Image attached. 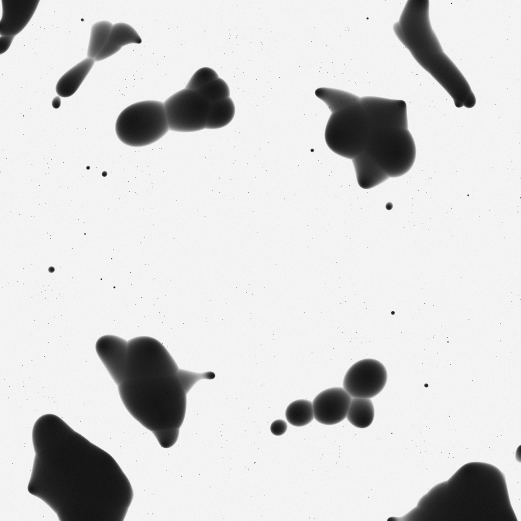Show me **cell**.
<instances>
[{
  "instance_id": "cell-1",
  "label": "cell",
  "mask_w": 521,
  "mask_h": 521,
  "mask_svg": "<svg viewBox=\"0 0 521 521\" xmlns=\"http://www.w3.org/2000/svg\"><path fill=\"white\" fill-rule=\"evenodd\" d=\"M428 0H409L393 25L397 37L416 62L446 90L457 108H471L476 100L458 68L443 51L432 30Z\"/></svg>"
},
{
  "instance_id": "cell-2",
  "label": "cell",
  "mask_w": 521,
  "mask_h": 521,
  "mask_svg": "<svg viewBox=\"0 0 521 521\" xmlns=\"http://www.w3.org/2000/svg\"><path fill=\"white\" fill-rule=\"evenodd\" d=\"M118 390L127 411L157 440L179 437L187 394L176 375L126 379Z\"/></svg>"
},
{
  "instance_id": "cell-3",
  "label": "cell",
  "mask_w": 521,
  "mask_h": 521,
  "mask_svg": "<svg viewBox=\"0 0 521 521\" xmlns=\"http://www.w3.org/2000/svg\"><path fill=\"white\" fill-rule=\"evenodd\" d=\"M365 151L389 178L407 173L416 154L408 128L394 127H372Z\"/></svg>"
},
{
  "instance_id": "cell-4",
  "label": "cell",
  "mask_w": 521,
  "mask_h": 521,
  "mask_svg": "<svg viewBox=\"0 0 521 521\" xmlns=\"http://www.w3.org/2000/svg\"><path fill=\"white\" fill-rule=\"evenodd\" d=\"M169 127L163 103L140 101L125 108L118 116L115 132L124 144L134 147L151 144L162 138Z\"/></svg>"
},
{
  "instance_id": "cell-5",
  "label": "cell",
  "mask_w": 521,
  "mask_h": 521,
  "mask_svg": "<svg viewBox=\"0 0 521 521\" xmlns=\"http://www.w3.org/2000/svg\"><path fill=\"white\" fill-rule=\"evenodd\" d=\"M372 128L359 102L331 114L325 131L326 143L334 153L352 160L365 151Z\"/></svg>"
},
{
  "instance_id": "cell-6",
  "label": "cell",
  "mask_w": 521,
  "mask_h": 521,
  "mask_svg": "<svg viewBox=\"0 0 521 521\" xmlns=\"http://www.w3.org/2000/svg\"><path fill=\"white\" fill-rule=\"evenodd\" d=\"M179 368L165 346L149 336L128 341L126 378L176 375Z\"/></svg>"
},
{
  "instance_id": "cell-7",
  "label": "cell",
  "mask_w": 521,
  "mask_h": 521,
  "mask_svg": "<svg viewBox=\"0 0 521 521\" xmlns=\"http://www.w3.org/2000/svg\"><path fill=\"white\" fill-rule=\"evenodd\" d=\"M163 104L169 130L191 132L206 128L211 103L197 91L185 88Z\"/></svg>"
},
{
  "instance_id": "cell-8",
  "label": "cell",
  "mask_w": 521,
  "mask_h": 521,
  "mask_svg": "<svg viewBox=\"0 0 521 521\" xmlns=\"http://www.w3.org/2000/svg\"><path fill=\"white\" fill-rule=\"evenodd\" d=\"M387 381L383 364L373 359H365L353 364L344 377L343 387L352 397L371 398L380 393Z\"/></svg>"
},
{
  "instance_id": "cell-9",
  "label": "cell",
  "mask_w": 521,
  "mask_h": 521,
  "mask_svg": "<svg viewBox=\"0 0 521 521\" xmlns=\"http://www.w3.org/2000/svg\"><path fill=\"white\" fill-rule=\"evenodd\" d=\"M360 102L372 127L408 128L407 105L404 101L364 97L360 98Z\"/></svg>"
},
{
  "instance_id": "cell-10",
  "label": "cell",
  "mask_w": 521,
  "mask_h": 521,
  "mask_svg": "<svg viewBox=\"0 0 521 521\" xmlns=\"http://www.w3.org/2000/svg\"><path fill=\"white\" fill-rule=\"evenodd\" d=\"M351 399L352 397L344 388L327 389L313 400L314 418L324 425L337 424L346 418Z\"/></svg>"
},
{
  "instance_id": "cell-11",
  "label": "cell",
  "mask_w": 521,
  "mask_h": 521,
  "mask_svg": "<svg viewBox=\"0 0 521 521\" xmlns=\"http://www.w3.org/2000/svg\"><path fill=\"white\" fill-rule=\"evenodd\" d=\"M128 341L117 336L105 335L96 341L97 354L118 386L126 378Z\"/></svg>"
},
{
  "instance_id": "cell-12",
  "label": "cell",
  "mask_w": 521,
  "mask_h": 521,
  "mask_svg": "<svg viewBox=\"0 0 521 521\" xmlns=\"http://www.w3.org/2000/svg\"><path fill=\"white\" fill-rule=\"evenodd\" d=\"M40 0H2L0 21L1 36H15L26 26L34 14Z\"/></svg>"
},
{
  "instance_id": "cell-13",
  "label": "cell",
  "mask_w": 521,
  "mask_h": 521,
  "mask_svg": "<svg viewBox=\"0 0 521 521\" xmlns=\"http://www.w3.org/2000/svg\"><path fill=\"white\" fill-rule=\"evenodd\" d=\"M352 160L358 184L362 189H371L389 178L366 151Z\"/></svg>"
},
{
  "instance_id": "cell-14",
  "label": "cell",
  "mask_w": 521,
  "mask_h": 521,
  "mask_svg": "<svg viewBox=\"0 0 521 521\" xmlns=\"http://www.w3.org/2000/svg\"><path fill=\"white\" fill-rule=\"evenodd\" d=\"M141 42L139 35L129 24L115 23L112 25L106 44L94 60L96 62L103 60L118 52L124 46Z\"/></svg>"
},
{
  "instance_id": "cell-15",
  "label": "cell",
  "mask_w": 521,
  "mask_h": 521,
  "mask_svg": "<svg viewBox=\"0 0 521 521\" xmlns=\"http://www.w3.org/2000/svg\"><path fill=\"white\" fill-rule=\"evenodd\" d=\"M95 60L86 58L67 72L57 81L55 90L60 96L67 98L77 91L93 67Z\"/></svg>"
},
{
  "instance_id": "cell-16",
  "label": "cell",
  "mask_w": 521,
  "mask_h": 521,
  "mask_svg": "<svg viewBox=\"0 0 521 521\" xmlns=\"http://www.w3.org/2000/svg\"><path fill=\"white\" fill-rule=\"evenodd\" d=\"M374 410L370 398L353 397L346 417L349 422L354 426L364 428L372 422Z\"/></svg>"
},
{
  "instance_id": "cell-17",
  "label": "cell",
  "mask_w": 521,
  "mask_h": 521,
  "mask_svg": "<svg viewBox=\"0 0 521 521\" xmlns=\"http://www.w3.org/2000/svg\"><path fill=\"white\" fill-rule=\"evenodd\" d=\"M235 114V104L230 97L211 103L206 128L216 129L224 127L231 122Z\"/></svg>"
},
{
  "instance_id": "cell-18",
  "label": "cell",
  "mask_w": 521,
  "mask_h": 521,
  "mask_svg": "<svg viewBox=\"0 0 521 521\" xmlns=\"http://www.w3.org/2000/svg\"><path fill=\"white\" fill-rule=\"evenodd\" d=\"M315 94L326 104L332 113L360 101V98L354 94L334 89L320 88L315 90Z\"/></svg>"
},
{
  "instance_id": "cell-19",
  "label": "cell",
  "mask_w": 521,
  "mask_h": 521,
  "mask_svg": "<svg viewBox=\"0 0 521 521\" xmlns=\"http://www.w3.org/2000/svg\"><path fill=\"white\" fill-rule=\"evenodd\" d=\"M285 417L289 423L295 426L308 424L314 418L312 402L306 399L293 401L286 409Z\"/></svg>"
},
{
  "instance_id": "cell-20",
  "label": "cell",
  "mask_w": 521,
  "mask_h": 521,
  "mask_svg": "<svg viewBox=\"0 0 521 521\" xmlns=\"http://www.w3.org/2000/svg\"><path fill=\"white\" fill-rule=\"evenodd\" d=\"M108 21H100L91 27L87 51L88 58L94 59L106 44L112 27Z\"/></svg>"
},
{
  "instance_id": "cell-21",
  "label": "cell",
  "mask_w": 521,
  "mask_h": 521,
  "mask_svg": "<svg viewBox=\"0 0 521 521\" xmlns=\"http://www.w3.org/2000/svg\"><path fill=\"white\" fill-rule=\"evenodd\" d=\"M210 103L229 97L230 91L226 82L218 78L197 91Z\"/></svg>"
},
{
  "instance_id": "cell-22",
  "label": "cell",
  "mask_w": 521,
  "mask_h": 521,
  "mask_svg": "<svg viewBox=\"0 0 521 521\" xmlns=\"http://www.w3.org/2000/svg\"><path fill=\"white\" fill-rule=\"evenodd\" d=\"M176 375L187 394L199 381L212 380L215 377V374L212 371L197 373L183 369H179Z\"/></svg>"
},
{
  "instance_id": "cell-23",
  "label": "cell",
  "mask_w": 521,
  "mask_h": 521,
  "mask_svg": "<svg viewBox=\"0 0 521 521\" xmlns=\"http://www.w3.org/2000/svg\"><path fill=\"white\" fill-rule=\"evenodd\" d=\"M219 78L212 68L202 67L197 70L187 84L186 89L197 91L211 81Z\"/></svg>"
},
{
  "instance_id": "cell-24",
  "label": "cell",
  "mask_w": 521,
  "mask_h": 521,
  "mask_svg": "<svg viewBox=\"0 0 521 521\" xmlns=\"http://www.w3.org/2000/svg\"><path fill=\"white\" fill-rule=\"evenodd\" d=\"M287 427V424L284 420L278 419L272 423L270 430L275 436H279L285 432Z\"/></svg>"
},
{
  "instance_id": "cell-25",
  "label": "cell",
  "mask_w": 521,
  "mask_h": 521,
  "mask_svg": "<svg viewBox=\"0 0 521 521\" xmlns=\"http://www.w3.org/2000/svg\"><path fill=\"white\" fill-rule=\"evenodd\" d=\"M15 36H1L0 38V53L5 52L9 48Z\"/></svg>"
},
{
  "instance_id": "cell-26",
  "label": "cell",
  "mask_w": 521,
  "mask_h": 521,
  "mask_svg": "<svg viewBox=\"0 0 521 521\" xmlns=\"http://www.w3.org/2000/svg\"><path fill=\"white\" fill-rule=\"evenodd\" d=\"M52 107L54 108H58L61 105V99L59 96L55 97L52 101Z\"/></svg>"
}]
</instances>
